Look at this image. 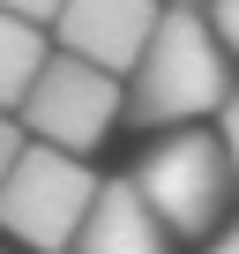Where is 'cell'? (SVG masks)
I'll return each instance as SVG.
<instances>
[{"label":"cell","mask_w":239,"mask_h":254,"mask_svg":"<svg viewBox=\"0 0 239 254\" xmlns=\"http://www.w3.org/2000/svg\"><path fill=\"white\" fill-rule=\"evenodd\" d=\"M232 97V75H224V53H217V30L209 15L194 8H172L150 38V53L135 60V127H187L202 112H224Z\"/></svg>","instance_id":"1"},{"label":"cell","mask_w":239,"mask_h":254,"mask_svg":"<svg viewBox=\"0 0 239 254\" xmlns=\"http://www.w3.org/2000/svg\"><path fill=\"white\" fill-rule=\"evenodd\" d=\"M97 187H105V180H90V165H82L75 150L30 142V150L15 157L8 187H0V224H8L23 247H38V254H67L75 232H82L90 209H97Z\"/></svg>","instance_id":"2"},{"label":"cell","mask_w":239,"mask_h":254,"mask_svg":"<svg viewBox=\"0 0 239 254\" xmlns=\"http://www.w3.org/2000/svg\"><path fill=\"white\" fill-rule=\"evenodd\" d=\"M135 187H142V202L157 209L165 232L202 239V232L224 217V194H232V150H224V135L209 142V135H194V127H179V135H165L157 150H142Z\"/></svg>","instance_id":"3"},{"label":"cell","mask_w":239,"mask_h":254,"mask_svg":"<svg viewBox=\"0 0 239 254\" xmlns=\"http://www.w3.org/2000/svg\"><path fill=\"white\" fill-rule=\"evenodd\" d=\"M112 120H120V75H105V67H90L75 53H53L38 90L23 97V127L38 142H53V150H75V157L105 142Z\"/></svg>","instance_id":"4"},{"label":"cell","mask_w":239,"mask_h":254,"mask_svg":"<svg viewBox=\"0 0 239 254\" xmlns=\"http://www.w3.org/2000/svg\"><path fill=\"white\" fill-rule=\"evenodd\" d=\"M157 23H165L157 0H67L53 15V38H60V53H75V60H90L105 75H135Z\"/></svg>","instance_id":"5"},{"label":"cell","mask_w":239,"mask_h":254,"mask_svg":"<svg viewBox=\"0 0 239 254\" xmlns=\"http://www.w3.org/2000/svg\"><path fill=\"white\" fill-rule=\"evenodd\" d=\"M67 254H165V224H157V209L142 202L135 180H105L97 209H90V224L75 232Z\"/></svg>","instance_id":"6"},{"label":"cell","mask_w":239,"mask_h":254,"mask_svg":"<svg viewBox=\"0 0 239 254\" xmlns=\"http://www.w3.org/2000/svg\"><path fill=\"white\" fill-rule=\"evenodd\" d=\"M45 60H53V53H45L38 23H23V15L0 8V112H23V97L38 90Z\"/></svg>","instance_id":"7"},{"label":"cell","mask_w":239,"mask_h":254,"mask_svg":"<svg viewBox=\"0 0 239 254\" xmlns=\"http://www.w3.org/2000/svg\"><path fill=\"white\" fill-rule=\"evenodd\" d=\"M23 150H30V142H23V127L0 112V187H8V172H15V157H23Z\"/></svg>","instance_id":"8"},{"label":"cell","mask_w":239,"mask_h":254,"mask_svg":"<svg viewBox=\"0 0 239 254\" xmlns=\"http://www.w3.org/2000/svg\"><path fill=\"white\" fill-rule=\"evenodd\" d=\"M0 8H8V15H23V23H53L67 0H0Z\"/></svg>","instance_id":"9"},{"label":"cell","mask_w":239,"mask_h":254,"mask_svg":"<svg viewBox=\"0 0 239 254\" xmlns=\"http://www.w3.org/2000/svg\"><path fill=\"white\" fill-rule=\"evenodd\" d=\"M209 23H217V38L239 53V0H217V8H209Z\"/></svg>","instance_id":"10"},{"label":"cell","mask_w":239,"mask_h":254,"mask_svg":"<svg viewBox=\"0 0 239 254\" xmlns=\"http://www.w3.org/2000/svg\"><path fill=\"white\" fill-rule=\"evenodd\" d=\"M217 135H224V150H232V172H239V90L224 97V127H217Z\"/></svg>","instance_id":"11"},{"label":"cell","mask_w":239,"mask_h":254,"mask_svg":"<svg viewBox=\"0 0 239 254\" xmlns=\"http://www.w3.org/2000/svg\"><path fill=\"white\" fill-rule=\"evenodd\" d=\"M209 254H239V217H232V224H224V232L209 239Z\"/></svg>","instance_id":"12"},{"label":"cell","mask_w":239,"mask_h":254,"mask_svg":"<svg viewBox=\"0 0 239 254\" xmlns=\"http://www.w3.org/2000/svg\"><path fill=\"white\" fill-rule=\"evenodd\" d=\"M172 8H194V0H172Z\"/></svg>","instance_id":"13"}]
</instances>
